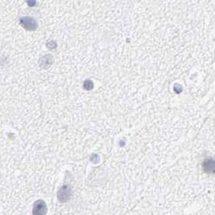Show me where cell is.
<instances>
[{
	"instance_id": "obj_3",
	"label": "cell",
	"mask_w": 215,
	"mask_h": 215,
	"mask_svg": "<svg viewBox=\"0 0 215 215\" xmlns=\"http://www.w3.org/2000/svg\"><path fill=\"white\" fill-rule=\"evenodd\" d=\"M53 63V56L50 54H47L45 57H42L40 59V66L43 68H48L52 65V63Z\"/></svg>"
},
{
	"instance_id": "obj_4",
	"label": "cell",
	"mask_w": 215,
	"mask_h": 215,
	"mask_svg": "<svg viewBox=\"0 0 215 215\" xmlns=\"http://www.w3.org/2000/svg\"><path fill=\"white\" fill-rule=\"evenodd\" d=\"M83 88H84V89L87 91L92 90L93 88H94V83H93V82L91 81V80H90V79H88V80H86V81L83 83Z\"/></svg>"
},
{
	"instance_id": "obj_1",
	"label": "cell",
	"mask_w": 215,
	"mask_h": 215,
	"mask_svg": "<svg viewBox=\"0 0 215 215\" xmlns=\"http://www.w3.org/2000/svg\"><path fill=\"white\" fill-rule=\"evenodd\" d=\"M20 23L23 28L28 31H34L37 28V23L33 18L23 17L20 20Z\"/></svg>"
},
{
	"instance_id": "obj_2",
	"label": "cell",
	"mask_w": 215,
	"mask_h": 215,
	"mask_svg": "<svg viewBox=\"0 0 215 215\" xmlns=\"http://www.w3.org/2000/svg\"><path fill=\"white\" fill-rule=\"evenodd\" d=\"M46 213L45 204L42 201H37L33 209V215H45Z\"/></svg>"
}]
</instances>
